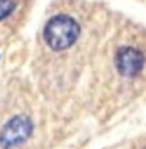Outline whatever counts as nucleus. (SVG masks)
<instances>
[{"label":"nucleus","mask_w":146,"mask_h":149,"mask_svg":"<svg viewBox=\"0 0 146 149\" xmlns=\"http://www.w3.org/2000/svg\"><path fill=\"white\" fill-rule=\"evenodd\" d=\"M115 65L118 72L124 77H136L145 67V55L132 46H124L116 51Z\"/></svg>","instance_id":"f03ea898"},{"label":"nucleus","mask_w":146,"mask_h":149,"mask_svg":"<svg viewBox=\"0 0 146 149\" xmlns=\"http://www.w3.org/2000/svg\"><path fill=\"white\" fill-rule=\"evenodd\" d=\"M80 36L81 25L68 13H56L51 16L42 29V42L55 54L72 49Z\"/></svg>","instance_id":"f257e3e1"}]
</instances>
